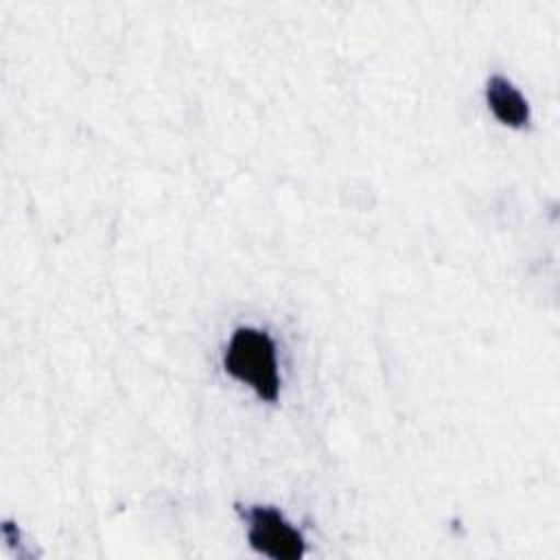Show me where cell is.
<instances>
[{"label":"cell","instance_id":"1","mask_svg":"<svg viewBox=\"0 0 560 560\" xmlns=\"http://www.w3.org/2000/svg\"><path fill=\"white\" fill-rule=\"evenodd\" d=\"M225 372L234 378L254 387V392L262 398L273 402L280 392V376H278V361H276V346L265 330L256 328H236L225 357H223Z\"/></svg>","mask_w":560,"mask_h":560},{"label":"cell","instance_id":"2","mask_svg":"<svg viewBox=\"0 0 560 560\" xmlns=\"http://www.w3.org/2000/svg\"><path fill=\"white\" fill-rule=\"evenodd\" d=\"M249 545L273 560H300L304 556L302 534L269 505H252L243 512Z\"/></svg>","mask_w":560,"mask_h":560},{"label":"cell","instance_id":"3","mask_svg":"<svg viewBox=\"0 0 560 560\" xmlns=\"http://www.w3.org/2000/svg\"><path fill=\"white\" fill-rule=\"evenodd\" d=\"M486 101L492 114L510 127H523L529 120V105L525 96L501 74H492L486 85Z\"/></svg>","mask_w":560,"mask_h":560}]
</instances>
